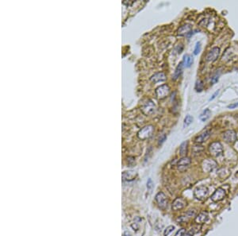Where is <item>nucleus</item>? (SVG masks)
<instances>
[{
  "label": "nucleus",
  "instance_id": "nucleus-36",
  "mask_svg": "<svg viewBox=\"0 0 238 236\" xmlns=\"http://www.w3.org/2000/svg\"><path fill=\"white\" fill-rule=\"evenodd\" d=\"M124 236H132L131 234L129 233V231H126L125 233H124Z\"/></svg>",
  "mask_w": 238,
  "mask_h": 236
},
{
  "label": "nucleus",
  "instance_id": "nucleus-22",
  "mask_svg": "<svg viewBox=\"0 0 238 236\" xmlns=\"http://www.w3.org/2000/svg\"><path fill=\"white\" fill-rule=\"evenodd\" d=\"M187 146H188V142L187 141H185L183 143H181L180 145V147H179V153L180 155L182 156L183 158V157H186L187 153Z\"/></svg>",
  "mask_w": 238,
  "mask_h": 236
},
{
  "label": "nucleus",
  "instance_id": "nucleus-3",
  "mask_svg": "<svg viewBox=\"0 0 238 236\" xmlns=\"http://www.w3.org/2000/svg\"><path fill=\"white\" fill-rule=\"evenodd\" d=\"M208 195V188L206 186H199L194 192V196L198 200H203Z\"/></svg>",
  "mask_w": 238,
  "mask_h": 236
},
{
  "label": "nucleus",
  "instance_id": "nucleus-33",
  "mask_svg": "<svg viewBox=\"0 0 238 236\" xmlns=\"http://www.w3.org/2000/svg\"><path fill=\"white\" fill-rule=\"evenodd\" d=\"M238 107V103H233V104H230L228 106V108H230V109H233L235 107Z\"/></svg>",
  "mask_w": 238,
  "mask_h": 236
},
{
  "label": "nucleus",
  "instance_id": "nucleus-16",
  "mask_svg": "<svg viewBox=\"0 0 238 236\" xmlns=\"http://www.w3.org/2000/svg\"><path fill=\"white\" fill-rule=\"evenodd\" d=\"M136 177V173L135 171H127L124 172L122 173V180L125 181H130L135 179Z\"/></svg>",
  "mask_w": 238,
  "mask_h": 236
},
{
  "label": "nucleus",
  "instance_id": "nucleus-31",
  "mask_svg": "<svg viewBox=\"0 0 238 236\" xmlns=\"http://www.w3.org/2000/svg\"><path fill=\"white\" fill-rule=\"evenodd\" d=\"M218 94H219V90H217V91H215V92L214 93V95L212 96V97H210V99H209V100H210V101H211V100L214 99L215 98H216V97H217V96Z\"/></svg>",
  "mask_w": 238,
  "mask_h": 236
},
{
  "label": "nucleus",
  "instance_id": "nucleus-13",
  "mask_svg": "<svg viewBox=\"0 0 238 236\" xmlns=\"http://www.w3.org/2000/svg\"><path fill=\"white\" fill-rule=\"evenodd\" d=\"M143 111L146 114V115H151L155 111V105L153 104V103L151 100H148L143 107Z\"/></svg>",
  "mask_w": 238,
  "mask_h": 236
},
{
  "label": "nucleus",
  "instance_id": "nucleus-9",
  "mask_svg": "<svg viewBox=\"0 0 238 236\" xmlns=\"http://www.w3.org/2000/svg\"><path fill=\"white\" fill-rule=\"evenodd\" d=\"M177 34L179 36H190L192 34V27L189 24L183 25L178 29Z\"/></svg>",
  "mask_w": 238,
  "mask_h": 236
},
{
  "label": "nucleus",
  "instance_id": "nucleus-10",
  "mask_svg": "<svg viewBox=\"0 0 238 236\" xmlns=\"http://www.w3.org/2000/svg\"><path fill=\"white\" fill-rule=\"evenodd\" d=\"M190 163H191V160H190V158L183 157L181 159H179V161H178V164H177V166H178V169L179 170L183 171V170L187 169Z\"/></svg>",
  "mask_w": 238,
  "mask_h": 236
},
{
  "label": "nucleus",
  "instance_id": "nucleus-18",
  "mask_svg": "<svg viewBox=\"0 0 238 236\" xmlns=\"http://www.w3.org/2000/svg\"><path fill=\"white\" fill-rule=\"evenodd\" d=\"M183 64L185 68H190L192 65L194 59L193 56H190V54H186L183 56Z\"/></svg>",
  "mask_w": 238,
  "mask_h": 236
},
{
  "label": "nucleus",
  "instance_id": "nucleus-17",
  "mask_svg": "<svg viewBox=\"0 0 238 236\" xmlns=\"http://www.w3.org/2000/svg\"><path fill=\"white\" fill-rule=\"evenodd\" d=\"M166 80V75L163 73H157L151 77V81L153 83H158V82H162Z\"/></svg>",
  "mask_w": 238,
  "mask_h": 236
},
{
  "label": "nucleus",
  "instance_id": "nucleus-26",
  "mask_svg": "<svg viewBox=\"0 0 238 236\" xmlns=\"http://www.w3.org/2000/svg\"><path fill=\"white\" fill-rule=\"evenodd\" d=\"M175 230V227L174 226H168V227L166 228L164 231H163V235L164 236H168L172 232V231Z\"/></svg>",
  "mask_w": 238,
  "mask_h": 236
},
{
  "label": "nucleus",
  "instance_id": "nucleus-34",
  "mask_svg": "<svg viewBox=\"0 0 238 236\" xmlns=\"http://www.w3.org/2000/svg\"><path fill=\"white\" fill-rule=\"evenodd\" d=\"M131 227L134 228V230H136V231H137V230H138V228H139V227L136 225V223H135V226H134V224H132Z\"/></svg>",
  "mask_w": 238,
  "mask_h": 236
},
{
  "label": "nucleus",
  "instance_id": "nucleus-28",
  "mask_svg": "<svg viewBox=\"0 0 238 236\" xmlns=\"http://www.w3.org/2000/svg\"><path fill=\"white\" fill-rule=\"evenodd\" d=\"M201 51V43L200 42H197L195 45V49H194V55H198Z\"/></svg>",
  "mask_w": 238,
  "mask_h": 236
},
{
  "label": "nucleus",
  "instance_id": "nucleus-32",
  "mask_svg": "<svg viewBox=\"0 0 238 236\" xmlns=\"http://www.w3.org/2000/svg\"><path fill=\"white\" fill-rule=\"evenodd\" d=\"M165 140H166V135L165 134H163V136L161 138H160V139H159V144H162Z\"/></svg>",
  "mask_w": 238,
  "mask_h": 236
},
{
  "label": "nucleus",
  "instance_id": "nucleus-35",
  "mask_svg": "<svg viewBox=\"0 0 238 236\" xmlns=\"http://www.w3.org/2000/svg\"><path fill=\"white\" fill-rule=\"evenodd\" d=\"M124 4H126V5H131L132 3H134V1H132V2H126V1H124L123 2Z\"/></svg>",
  "mask_w": 238,
  "mask_h": 236
},
{
  "label": "nucleus",
  "instance_id": "nucleus-2",
  "mask_svg": "<svg viewBox=\"0 0 238 236\" xmlns=\"http://www.w3.org/2000/svg\"><path fill=\"white\" fill-rule=\"evenodd\" d=\"M153 130H154V127L152 125H148V126H145L141 130H140V131L138 132V134H137L138 138H139L140 139L142 140L147 139V138H148L152 136Z\"/></svg>",
  "mask_w": 238,
  "mask_h": 236
},
{
  "label": "nucleus",
  "instance_id": "nucleus-27",
  "mask_svg": "<svg viewBox=\"0 0 238 236\" xmlns=\"http://www.w3.org/2000/svg\"><path fill=\"white\" fill-rule=\"evenodd\" d=\"M219 76H220V72L218 73H217V72H216V73H215L211 78V84H214V83H217V81H218V79H219Z\"/></svg>",
  "mask_w": 238,
  "mask_h": 236
},
{
  "label": "nucleus",
  "instance_id": "nucleus-4",
  "mask_svg": "<svg viewBox=\"0 0 238 236\" xmlns=\"http://www.w3.org/2000/svg\"><path fill=\"white\" fill-rule=\"evenodd\" d=\"M170 92V88L167 84H163L160 86L156 90V95L158 99H164L166 96H168Z\"/></svg>",
  "mask_w": 238,
  "mask_h": 236
},
{
  "label": "nucleus",
  "instance_id": "nucleus-7",
  "mask_svg": "<svg viewBox=\"0 0 238 236\" xmlns=\"http://www.w3.org/2000/svg\"><path fill=\"white\" fill-rule=\"evenodd\" d=\"M220 54V48L218 47H214L210 49L206 56V61L213 62L216 61Z\"/></svg>",
  "mask_w": 238,
  "mask_h": 236
},
{
  "label": "nucleus",
  "instance_id": "nucleus-23",
  "mask_svg": "<svg viewBox=\"0 0 238 236\" xmlns=\"http://www.w3.org/2000/svg\"><path fill=\"white\" fill-rule=\"evenodd\" d=\"M204 88V83L202 82V81L201 80H198V81H196L195 83V89L197 92H201V91L203 90Z\"/></svg>",
  "mask_w": 238,
  "mask_h": 236
},
{
  "label": "nucleus",
  "instance_id": "nucleus-12",
  "mask_svg": "<svg viewBox=\"0 0 238 236\" xmlns=\"http://www.w3.org/2000/svg\"><path fill=\"white\" fill-rule=\"evenodd\" d=\"M186 205V202L182 198H177L175 200V201L172 204V209L174 211H179L183 209Z\"/></svg>",
  "mask_w": 238,
  "mask_h": 236
},
{
  "label": "nucleus",
  "instance_id": "nucleus-30",
  "mask_svg": "<svg viewBox=\"0 0 238 236\" xmlns=\"http://www.w3.org/2000/svg\"><path fill=\"white\" fill-rule=\"evenodd\" d=\"M153 180H151V179H148V182H147V188L148 190H151L152 188H153Z\"/></svg>",
  "mask_w": 238,
  "mask_h": 236
},
{
  "label": "nucleus",
  "instance_id": "nucleus-24",
  "mask_svg": "<svg viewBox=\"0 0 238 236\" xmlns=\"http://www.w3.org/2000/svg\"><path fill=\"white\" fill-rule=\"evenodd\" d=\"M193 120H194V118H193V117L191 116H190V115H187L186 117H185L184 118V122H183V126L184 127H187V126H190V124L192 123Z\"/></svg>",
  "mask_w": 238,
  "mask_h": 236
},
{
  "label": "nucleus",
  "instance_id": "nucleus-20",
  "mask_svg": "<svg viewBox=\"0 0 238 236\" xmlns=\"http://www.w3.org/2000/svg\"><path fill=\"white\" fill-rule=\"evenodd\" d=\"M211 116V111L210 109H205V110L201 113L200 116H199V119H200L202 122H206L210 118Z\"/></svg>",
  "mask_w": 238,
  "mask_h": 236
},
{
  "label": "nucleus",
  "instance_id": "nucleus-25",
  "mask_svg": "<svg viewBox=\"0 0 238 236\" xmlns=\"http://www.w3.org/2000/svg\"><path fill=\"white\" fill-rule=\"evenodd\" d=\"M198 231H199V229H198V227H193L191 229H190L189 231H187V233H185L183 236H194L197 232H198Z\"/></svg>",
  "mask_w": 238,
  "mask_h": 236
},
{
  "label": "nucleus",
  "instance_id": "nucleus-11",
  "mask_svg": "<svg viewBox=\"0 0 238 236\" xmlns=\"http://www.w3.org/2000/svg\"><path fill=\"white\" fill-rule=\"evenodd\" d=\"M195 215H196L195 209H190L189 210V211H187V212L184 214V215L179 216V217L176 220V221L177 222H179V223H181V222H186V221H187L188 220H190V218L195 217Z\"/></svg>",
  "mask_w": 238,
  "mask_h": 236
},
{
  "label": "nucleus",
  "instance_id": "nucleus-21",
  "mask_svg": "<svg viewBox=\"0 0 238 236\" xmlns=\"http://www.w3.org/2000/svg\"><path fill=\"white\" fill-rule=\"evenodd\" d=\"M183 62H181V63L177 66L175 70L174 74H173V77H172V79H173L174 81H176L177 79H178V78L180 76V75H181V73H182L183 72Z\"/></svg>",
  "mask_w": 238,
  "mask_h": 236
},
{
  "label": "nucleus",
  "instance_id": "nucleus-19",
  "mask_svg": "<svg viewBox=\"0 0 238 236\" xmlns=\"http://www.w3.org/2000/svg\"><path fill=\"white\" fill-rule=\"evenodd\" d=\"M216 166V162L215 161H210V160H207V161H204L203 163V169L207 172H210L213 170Z\"/></svg>",
  "mask_w": 238,
  "mask_h": 236
},
{
  "label": "nucleus",
  "instance_id": "nucleus-6",
  "mask_svg": "<svg viewBox=\"0 0 238 236\" xmlns=\"http://www.w3.org/2000/svg\"><path fill=\"white\" fill-rule=\"evenodd\" d=\"M226 196V192L224 188H218L215 190L211 196V200L214 202H219Z\"/></svg>",
  "mask_w": 238,
  "mask_h": 236
},
{
  "label": "nucleus",
  "instance_id": "nucleus-1",
  "mask_svg": "<svg viewBox=\"0 0 238 236\" xmlns=\"http://www.w3.org/2000/svg\"><path fill=\"white\" fill-rule=\"evenodd\" d=\"M210 153H211L214 157H219L223 153V148L222 144L219 142H212L209 147Z\"/></svg>",
  "mask_w": 238,
  "mask_h": 236
},
{
  "label": "nucleus",
  "instance_id": "nucleus-15",
  "mask_svg": "<svg viewBox=\"0 0 238 236\" xmlns=\"http://www.w3.org/2000/svg\"><path fill=\"white\" fill-rule=\"evenodd\" d=\"M210 134H211L210 130H205L196 137L195 142L196 143H202V142H206L210 136Z\"/></svg>",
  "mask_w": 238,
  "mask_h": 236
},
{
  "label": "nucleus",
  "instance_id": "nucleus-5",
  "mask_svg": "<svg viewBox=\"0 0 238 236\" xmlns=\"http://www.w3.org/2000/svg\"><path fill=\"white\" fill-rule=\"evenodd\" d=\"M155 199L158 206L160 207L161 209H165L166 207H168V199H167V196H165V194L163 193H162V192L158 193L156 194V196Z\"/></svg>",
  "mask_w": 238,
  "mask_h": 236
},
{
  "label": "nucleus",
  "instance_id": "nucleus-8",
  "mask_svg": "<svg viewBox=\"0 0 238 236\" xmlns=\"http://www.w3.org/2000/svg\"><path fill=\"white\" fill-rule=\"evenodd\" d=\"M223 138L226 142L233 143V142H236V140L237 138V133L234 130H226V131L223 133Z\"/></svg>",
  "mask_w": 238,
  "mask_h": 236
},
{
  "label": "nucleus",
  "instance_id": "nucleus-14",
  "mask_svg": "<svg viewBox=\"0 0 238 236\" xmlns=\"http://www.w3.org/2000/svg\"><path fill=\"white\" fill-rule=\"evenodd\" d=\"M209 220V215L207 212H202L196 216L195 222L198 224H202L204 223H206Z\"/></svg>",
  "mask_w": 238,
  "mask_h": 236
},
{
  "label": "nucleus",
  "instance_id": "nucleus-29",
  "mask_svg": "<svg viewBox=\"0 0 238 236\" xmlns=\"http://www.w3.org/2000/svg\"><path fill=\"white\" fill-rule=\"evenodd\" d=\"M185 233H186L185 229L184 228H182V229H180L179 231H177V233L175 234V236H183L185 235Z\"/></svg>",
  "mask_w": 238,
  "mask_h": 236
}]
</instances>
